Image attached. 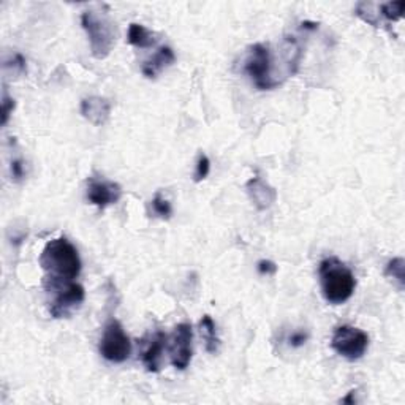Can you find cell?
Instances as JSON below:
<instances>
[{
    "label": "cell",
    "mask_w": 405,
    "mask_h": 405,
    "mask_svg": "<svg viewBox=\"0 0 405 405\" xmlns=\"http://www.w3.org/2000/svg\"><path fill=\"white\" fill-rule=\"evenodd\" d=\"M81 114L95 127H101L111 116V101L98 95H91L81 100Z\"/></svg>",
    "instance_id": "cell-11"
},
{
    "label": "cell",
    "mask_w": 405,
    "mask_h": 405,
    "mask_svg": "<svg viewBox=\"0 0 405 405\" xmlns=\"http://www.w3.org/2000/svg\"><path fill=\"white\" fill-rule=\"evenodd\" d=\"M244 70L260 91H273L274 87L280 86L277 71H275V58L269 44H252L247 54Z\"/></svg>",
    "instance_id": "cell-3"
},
{
    "label": "cell",
    "mask_w": 405,
    "mask_h": 405,
    "mask_svg": "<svg viewBox=\"0 0 405 405\" xmlns=\"http://www.w3.org/2000/svg\"><path fill=\"white\" fill-rule=\"evenodd\" d=\"M100 354L106 361L121 364L126 363L132 354L130 337L126 333L119 320L111 318L103 329V336L100 341Z\"/></svg>",
    "instance_id": "cell-5"
},
{
    "label": "cell",
    "mask_w": 405,
    "mask_h": 405,
    "mask_svg": "<svg viewBox=\"0 0 405 405\" xmlns=\"http://www.w3.org/2000/svg\"><path fill=\"white\" fill-rule=\"evenodd\" d=\"M150 206H152V211H154L155 216L163 218V221H168V218L173 216L171 203L168 201L160 192H157L154 198H152Z\"/></svg>",
    "instance_id": "cell-19"
},
{
    "label": "cell",
    "mask_w": 405,
    "mask_h": 405,
    "mask_svg": "<svg viewBox=\"0 0 405 405\" xmlns=\"http://www.w3.org/2000/svg\"><path fill=\"white\" fill-rule=\"evenodd\" d=\"M247 195H249L250 201L258 211H266L271 207L275 200H277V192L273 185H269L261 178H252L249 182L245 184Z\"/></svg>",
    "instance_id": "cell-12"
},
{
    "label": "cell",
    "mask_w": 405,
    "mask_h": 405,
    "mask_svg": "<svg viewBox=\"0 0 405 405\" xmlns=\"http://www.w3.org/2000/svg\"><path fill=\"white\" fill-rule=\"evenodd\" d=\"M192 344H193V329L190 323H181L174 329L171 344H170V356L171 364L178 370H185L192 361Z\"/></svg>",
    "instance_id": "cell-8"
},
{
    "label": "cell",
    "mask_w": 405,
    "mask_h": 405,
    "mask_svg": "<svg viewBox=\"0 0 405 405\" xmlns=\"http://www.w3.org/2000/svg\"><path fill=\"white\" fill-rule=\"evenodd\" d=\"M380 16L390 22H396L402 19L404 11H405V2L404 0H397V2H388L379 5Z\"/></svg>",
    "instance_id": "cell-18"
},
{
    "label": "cell",
    "mask_w": 405,
    "mask_h": 405,
    "mask_svg": "<svg viewBox=\"0 0 405 405\" xmlns=\"http://www.w3.org/2000/svg\"><path fill=\"white\" fill-rule=\"evenodd\" d=\"M405 261L404 258L397 257L393 258V260L388 261L386 268H385V275L393 280H396L399 290H404L405 286Z\"/></svg>",
    "instance_id": "cell-17"
},
{
    "label": "cell",
    "mask_w": 405,
    "mask_h": 405,
    "mask_svg": "<svg viewBox=\"0 0 405 405\" xmlns=\"http://www.w3.org/2000/svg\"><path fill=\"white\" fill-rule=\"evenodd\" d=\"M10 171H11V179H13L15 182H19V181H22V179H24V176H26L24 162H22L21 159H15V160H11Z\"/></svg>",
    "instance_id": "cell-22"
},
{
    "label": "cell",
    "mask_w": 405,
    "mask_h": 405,
    "mask_svg": "<svg viewBox=\"0 0 405 405\" xmlns=\"http://www.w3.org/2000/svg\"><path fill=\"white\" fill-rule=\"evenodd\" d=\"M51 290L55 291V298L49 306V313L55 320L70 317L76 309L81 307V304L86 300V290L75 280L69 284L54 285L51 286Z\"/></svg>",
    "instance_id": "cell-7"
},
{
    "label": "cell",
    "mask_w": 405,
    "mask_h": 405,
    "mask_svg": "<svg viewBox=\"0 0 405 405\" xmlns=\"http://www.w3.org/2000/svg\"><path fill=\"white\" fill-rule=\"evenodd\" d=\"M331 347L347 361H358L368 352L369 336L354 326L342 325L336 328L333 339H331Z\"/></svg>",
    "instance_id": "cell-6"
},
{
    "label": "cell",
    "mask_w": 405,
    "mask_h": 405,
    "mask_svg": "<svg viewBox=\"0 0 405 405\" xmlns=\"http://www.w3.org/2000/svg\"><path fill=\"white\" fill-rule=\"evenodd\" d=\"M353 393H354V391H352L350 395H348L347 397L342 399L341 402H344V404H354V402H356V399H353Z\"/></svg>",
    "instance_id": "cell-26"
},
{
    "label": "cell",
    "mask_w": 405,
    "mask_h": 405,
    "mask_svg": "<svg viewBox=\"0 0 405 405\" xmlns=\"http://www.w3.org/2000/svg\"><path fill=\"white\" fill-rule=\"evenodd\" d=\"M127 40L130 44L137 48H152L155 44V35L149 29H146L144 26L132 22L128 27V35Z\"/></svg>",
    "instance_id": "cell-14"
},
{
    "label": "cell",
    "mask_w": 405,
    "mask_h": 405,
    "mask_svg": "<svg viewBox=\"0 0 405 405\" xmlns=\"http://www.w3.org/2000/svg\"><path fill=\"white\" fill-rule=\"evenodd\" d=\"M122 196V187L117 182L106 181V179L91 178L87 181V200L94 206L105 209L111 205H116Z\"/></svg>",
    "instance_id": "cell-9"
},
{
    "label": "cell",
    "mask_w": 405,
    "mask_h": 405,
    "mask_svg": "<svg viewBox=\"0 0 405 405\" xmlns=\"http://www.w3.org/2000/svg\"><path fill=\"white\" fill-rule=\"evenodd\" d=\"M307 341H309V333H306V331H295V333L288 337V344L293 348L302 347Z\"/></svg>",
    "instance_id": "cell-23"
},
{
    "label": "cell",
    "mask_w": 405,
    "mask_h": 405,
    "mask_svg": "<svg viewBox=\"0 0 405 405\" xmlns=\"http://www.w3.org/2000/svg\"><path fill=\"white\" fill-rule=\"evenodd\" d=\"M318 275L322 293L329 304L341 306L353 296L354 288H356V279L352 269L339 258H325L318 266Z\"/></svg>",
    "instance_id": "cell-2"
},
{
    "label": "cell",
    "mask_w": 405,
    "mask_h": 405,
    "mask_svg": "<svg viewBox=\"0 0 405 405\" xmlns=\"http://www.w3.org/2000/svg\"><path fill=\"white\" fill-rule=\"evenodd\" d=\"M168 336L163 331H157V333L149 337L148 344L144 345L141 352V361L148 372L157 374L162 368V358L163 352L166 348Z\"/></svg>",
    "instance_id": "cell-10"
},
{
    "label": "cell",
    "mask_w": 405,
    "mask_h": 405,
    "mask_svg": "<svg viewBox=\"0 0 405 405\" xmlns=\"http://www.w3.org/2000/svg\"><path fill=\"white\" fill-rule=\"evenodd\" d=\"M174 60H176L174 51L170 46H162L149 60H146L143 64L141 67L143 75L146 78H149V80H155L163 70L174 64Z\"/></svg>",
    "instance_id": "cell-13"
},
{
    "label": "cell",
    "mask_w": 405,
    "mask_h": 405,
    "mask_svg": "<svg viewBox=\"0 0 405 405\" xmlns=\"http://www.w3.org/2000/svg\"><path fill=\"white\" fill-rule=\"evenodd\" d=\"M211 171V160L206 154H200L198 160H196V170H195V182H201L209 176Z\"/></svg>",
    "instance_id": "cell-20"
},
{
    "label": "cell",
    "mask_w": 405,
    "mask_h": 405,
    "mask_svg": "<svg viewBox=\"0 0 405 405\" xmlns=\"http://www.w3.org/2000/svg\"><path fill=\"white\" fill-rule=\"evenodd\" d=\"M257 269L261 275H274L277 273V264L269 260H260L257 264Z\"/></svg>",
    "instance_id": "cell-24"
},
{
    "label": "cell",
    "mask_w": 405,
    "mask_h": 405,
    "mask_svg": "<svg viewBox=\"0 0 405 405\" xmlns=\"http://www.w3.org/2000/svg\"><path fill=\"white\" fill-rule=\"evenodd\" d=\"M354 15L358 16V18H361L364 22H368V24L374 26V27H381L380 21V10H379V5L377 3H370V2H359L356 5V8H354Z\"/></svg>",
    "instance_id": "cell-16"
},
{
    "label": "cell",
    "mask_w": 405,
    "mask_h": 405,
    "mask_svg": "<svg viewBox=\"0 0 405 405\" xmlns=\"http://www.w3.org/2000/svg\"><path fill=\"white\" fill-rule=\"evenodd\" d=\"M38 263L46 273V282H49L51 286L73 282L80 277L83 269V261L78 249L64 236L49 241L44 245Z\"/></svg>",
    "instance_id": "cell-1"
},
{
    "label": "cell",
    "mask_w": 405,
    "mask_h": 405,
    "mask_svg": "<svg viewBox=\"0 0 405 405\" xmlns=\"http://www.w3.org/2000/svg\"><path fill=\"white\" fill-rule=\"evenodd\" d=\"M302 29H309V31H317L318 29V24L317 22H302Z\"/></svg>",
    "instance_id": "cell-25"
},
{
    "label": "cell",
    "mask_w": 405,
    "mask_h": 405,
    "mask_svg": "<svg viewBox=\"0 0 405 405\" xmlns=\"http://www.w3.org/2000/svg\"><path fill=\"white\" fill-rule=\"evenodd\" d=\"M15 106H16L15 100L11 98L7 92H3V97H2V126L3 127L7 126L10 116L13 114Z\"/></svg>",
    "instance_id": "cell-21"
},
{
    "label": "cell",
    "mask_w": 405,
    "mask_h": 405,
    "mask_svg": "<svg viewBox=\"0 0 405 405\" xmlns=\"http://www.w3.org/2000/svg\"><path fill=\"white\" fill-rule=\"evenodd\" d=\"M200 331L203 339H205V347L209 353H217L218 347H221V339L217 336V326L209 315H205L200 320Z\"/></svg>",
    "instance_id": "cell-15"
},
{
    "label": "cell",
    "mask_w": 405,
    "mask_h": 405,
    "mask_svg": "<svg viewBox=\"0 0 405 405\" xmlns=\"http://www.w3.org/2000/svg\"><path fill=\"white\" fill-rule=\"evenodd\" d=\"M81 26L86 31L91 43V51L95 59H105L111 54L116 44V26L105 13L84 11L81 15Z\"/></svg>",
    "instance_id": "cell-4"
}]
</instances>
